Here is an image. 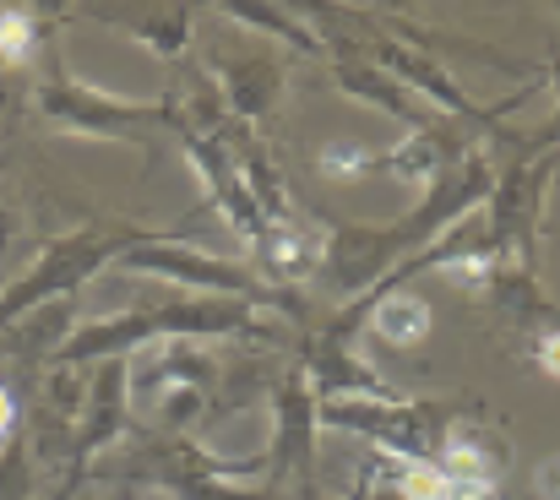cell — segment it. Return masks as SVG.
<instances>
[{"mask_svg": "<svg viewBox=\"0 0 560 500\" xmlns=\"http://www.w3.org/2000/svg\"><path fill=\"white\" fill-rule=\"evenodd\" d=\"M38 115L60 131H77V137H115V142H142L153 126L170 120V104H126V98H109L98 88H82L60 49H49V66H44V82H38Z\"/></svg>", "mask_w": 560, "mask_h": 500, "instance_id": "obj_1", "label": "cell"}, {"mask_svg": "<svg viewBox=\"0 0 560 500\" xmlns=\"http://www.w3.org/2000/svg\"><path fill=\"white\" fill-rule=\"evenodd\" d=\"M322 425L371 435L386 457H435L446 446L452 408L446 403H408V397H327L316 408Z\"/></svg>", "mask_w": 560, "mask_h": 500, "instance_id": "obj_2", "label": "cell"}, {"mask_svg": "<svg viewBox=\"0 0 560 500\" xmlns=\"http://www.w3.org/2000/svg\"><path fill=\"white\" fill-rule=\"evenodd\" d=\"M120 267L126 272H153V278L190 283V289H201L212 300H245V305L250 300H267V283L261 278H250V272H240L229 261H212V256H201L190 245H175L170 234H148V240L126 245L120 251Z\"/></svg>", "mask_w": 560, "mask_h": 500, "instance_id": "obj_3", "label": "cell"}, {"mask_svg": "<svg viewBox=\"0 0 560 500\" xmlns=\"http://www.w3.org/2000/svg\"><path fill=\"white\" fill-rule=\"evenodd\" d=\"M126 359H104L93 386H88V403H82V419H77V441H71V479L82 474L88 457H98L120 430H126Z\"/></svg>", "mask_w": 560, "mask_h": 500, "instance_id": "obj_4", "label": "cell"}, {"mask_svg": "<svg viewBox=\"0 0 560 500\" xmlns=\"http://www.w3.org/2000/svg\"><path fill=\"white\" fill-rule=\"evenodd\" d=\"M256 251H261V267H267L272 283H305L311 272L327 267V234L322 229H305L300 218L272 223Z\"/></svg>", "mask_w": 560, "mask_h": 500, "instance_id": "obj_5", "label": "cell"}, {"mask_svg": "<svg viewBox=\"0 0 560 500\" xmlns=\"http://www.w3.org/2000/svg\"><path fill=\"white\" fill-rule=\"evenodd\" d=\"M311 425H316V392H305V381L289 375L283 392H278V446H272V474H289L294 463L311 457Z\"/></svg>", "mask_w": 560, "mask_h": 500, "instance_id": "obj_6", "label": "cell"}, {"mask_svg": "<svg viewBox=\"0 0 560 500\" xmlns=\"http://www.w3.org/2000/svg\"><path fill=\"white\" fill-rule=\"evenodd\" d=\"M375 168H386V174H397V179H408V185H435L446 168H457V159L446 153V142L435 137V131H408L392 153H381Z\"/></svg>", "mask_w": 560, "mask_h": 500, "instance_id": "obj_7", "label": "cell"}, {"mask_svg": "<svg viewBox=\"0 0 560 500\" xmlns=\"http://www.w3.org/2000/svg\"><path fill=\"white\" fill-rule=\"evenodd\" d=\"M365 305H371L375 337L392 342V348H419L424 337L435 333V316H430V305L419 294H375Z\"/></svg>", "mask_w": 560, "mask_h": 500, "instance_id": "obj_8", "label": "cell"}, {"mask_svg": "<svg viewBox=\"0 0 560 500\" xmlns=\"http://www.w3.org/2000/svg\"><path fill=\"white\" fill-rule=\"evenodd\" d=\"M223 104L240 115V120H256V115H267L272 109V98H278V66L272 60H234V66H223Z\"/></svg>", "mask_w": 560, "mask_h": 500, "instance_id": "obj_9", "label": "cell"}, {"mask_svg": "<svg viewBox=\"0 0 560 500\" xmlns=\"http://www.w3.org/2000/svg\"><path fill=\"white\" fill-rule=\"evenodd\" d=\"M338 77H343V93H354V98H365L375 109H386V115H402V120H419L413 115V104L402 98V88L386 77V71H365V66H338Z\"/></svg>", "mask_w": 560, "mask_h": 500, "instance_id": "obj_10", "label": "cell"}, {"mask_svg": "<svg viewBox=\"0 0 560 500\" xmlns=\"http://www.w3.org/2000/svg\"><path fill=\"white\" fill-rule=\"evenodd\" d=\"M126 33H137V38H148L164 60H175L180 55V44H186L190 33V11H148V16H115Z\"/></svg>", "mask_w": 560, "mask_h": 500, "instance_id": "obj_11", "label": "cell"}, {"mask_svg": "<svg viewBox=\"0 0 560 500\" xmlns=\"http://www.w3.org/2000/svg\"><path fill=\"white\" fill-rule=\"evenodd\" d=\"M38 44H44L38 38V11H27V5L0 11V71L5 66H27Z\"/></svg>", "mask_w": 560, "mask_h": 500, "instance_id": "obj_12", "label": "cell"}, {"mask_svg": "<svg viewBox=\"0 0 560 500\" xmlns=\"http://www.w3.org/2000/svg\"><path fill=\"white\" fill-rule=\"evenodd\" d=\"M375 159H381V153H371L365 142H327V148L316 153V168L332 174V179H360V174L375 168Z\"/></svg>", "mask_w": 560, "mask_h": 500, "instance_id": "obj_13", "label": "cell"}, {"mask_svg": "<svg viewBox=\"0 0 560 500\" xmlns=\"http://www.w3.org/2000/svg\"><path fill=\"white\" fill-rule=\"evenodd\" d=\"M534 490H539V500H560V457L539 463V474H534Z\"/></svg>", "mask_w": 560, "mask_h": 500, "instance_id": "obj_14", "label": "cell"}, {"mask_svg": "<svg viewBox=\"0 0 560 500\" xmlns=\"http://www.w3.org/2000/svg\"><path fill=\"white\" fill-rule=\"evenodd\" d=\"M534 353H539L545 375H556V381H560V327H556V333H545V337H539V348H534Z\"/></svg>", "mask_w": 560, "mask_h": 500, "instance_id": "obj_15", "label": "cell"}, {"mask_svg": "<svg viewBox=\"0 0 560 500\" xmlns=\"http://www.w3.org/2000/svg\"><path fill=\"white\" fill-rule=\"evenodd\" d=\"M5 441H16V403H11V392L0 386V446Z\"/></svg>", "mask_w": 560, "mask_h": 500, "instance_id": "obj_16", "label": "cell"}, {"mask_svg": "<svg viewBox=\"0 0 560 500\" xmlns=\"http://www.w3.org/2000/svg\"><path fill=\"white\" fill-rule=\"evenodd\" d=\"M0 109H11V88H5V77H0Z\"/></svg>", "mask_w": 560, "mask_h": 500, "instance_id": "obj_17", "label": "cell"}]
</instances>
